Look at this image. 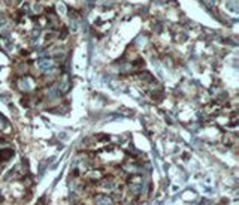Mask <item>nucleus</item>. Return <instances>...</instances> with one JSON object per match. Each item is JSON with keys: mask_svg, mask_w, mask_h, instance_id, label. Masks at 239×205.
Masks as SVG:
<instances>
[{"mask_svg": "<svg viewBox=\"0 0 239 205\" xmlns=\"http://www.w3.org/2000/svg\"><path fill=\"white\" fill-rule=\"evenodd\" d=\"M9 124H8V121L5 120V117L3 115H0V130H3L5 127H8Z\"/></svg>", "mask_w": 239, "mask_h": 205, "instance_id": "nucleus-6", "label": "nucleus"}, {"mask_svg": "<svg viewBox=\"0 0 239 205\" xmlns=\"http://www.w3.org/2000/svg\"><path fill=\"white\" fill-rule=\"evenodd\" d=\"M100 186L103 187V189H108V190H112L115 187V181L112 180V178H106V180H102V183H100Z\"/></svg>", "mask_w": 239, "mask_h": 205, "instance_id": "nucleus-3", "label": "nucleus"}, {"mask_svg": "<svg viewBox=\"0 0 239 205\" xmlns=\"http://www.w3.org/2000/svg\"><path fill=\"white\" fill-rule=\"evenodd\" d=\"M94 204L96 205H114V201L112 198L108 195H103V193H99L94 196Z\"/></svg>", "mask_w": 239, "mask_h": 205, "instance_id": "nucleus-2", "label": "nucleus"}, {"mask_svg": "<svg viewBox=\"0 0 239 205\" xmlns=\"http://www.w3.org/2000/svg\"><path fill=\"white\" fill-rule=\"evenodd\" d=\"M129 186H130V190L133 192L135 195H139V193L142 192V187H144V180H142V177H133V178L130 180Z\"/></svg>", "mask_w": 239, "mask_h": 205, "instance_id": "nucleus-1", "label": "nucleus"}, {"mask_svg": "<svg viewBox=\"0 0 239 205\" xmlns=\"http://www.w3.org/2000/svg\"><path fill=\"white\" fill-rule=\"evenodd\" d=\"M39 68H41L42 70L49 69V68H51V62H48V60H41V62H39Z\"/></svg>", "mask_w": 239, "mask_h": 205, "instance_id": "nucleus-5", "label": "nucleus"}, {"mask_svg": "<svg viewBox=\"0 0 239 205\" xmlns=\"http://www.w3.org/2000/svg\"><path fill=\"white\" fill-rule=\"evenodd\" d=\"M12 154H14V151H12L11 148L0 150V159H2V160H9V159L12 157Z\"/></svg>", "mask_w": 239, "mask_h": 205, "instance_id": "nucleus-4", "label": "nucleus"}]
</instances>
